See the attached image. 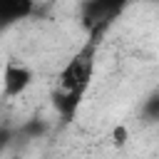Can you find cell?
Wrapping results in <instances>:
<instances>
[{
	"label": "cell",
	"mask_w": 159,
	"mask_h": 159,
	"mask_svg": "<svg viewBox=\"0 0 159 159\" xmlns=\"http://www.w3.org/2000/svg\"><path fill=\"white\" fill-rule=\"evenodd\" d=\"M35 12V0H0V32L27 20Z\"/></svg>",
	"instance_id": "cell-4"
},
{
	"label": "cell",
	"mask_w": 159,
	"mask_h": 159,
	"mask_svg": "<svg viewBox=\"0 0 159 159\" xmlns=\"http://www.w3.org/2000/svg\"><path fill=\"white\" fill-rule=\"evenodd\" d=\"M142 117H144L147 122H157V119H159V94H157V92H152V94L144 99Z\"/></svg>",
	"instance_id": "cell-7"
},
{
	"label": "cell",
	"mask_w": 159,
	"mask_h": 159,
	"mask_svg": "<svg viewBox=\"0 0 159 159\" xmlns=\"http://www.w3.org/2000/svg\"><path fill=\"white\" fill-rule=\"evenodd\" d=\"M47 134V124L42 122V119H27V122H22L17 129H15V137L20 139H40V137H45Z\"/></svg>",
	"instance_id": "cell-6"
},
{
	"label": "cell",
	"mask_w": 159,
	"mask_h": 159,
	"mask_svg": "<svg viewBox=\"0 0 159 159\" xmlns=\"http://www.w3.org/2000/svg\"><path fill=\"white\" fill-rule=\"evenodd\" d=\"M134 0H82L80 15L87 30H107Z\"/></svg>",
	"instance_id": "cell-2"
},
{
	"label": "cell",
	"mask_w": 159,
	"mask_h": 159,
	"mask_svg": "<svg viewBox=\"0 0 159 159\" xmlns=\"http://www.w3.org/2000/svg\"><path fill=\"white\" fill-rule=\"evenodd\" d=\"M112 139H114V144H124V142H127V129H124V127H117V129L112 132Z\"/></svg>",
	"instance_id": "cell-9"
},
{
	"label": "cell",
	"mask_w": 159,
	"mask_h": 159,
	"mask_svg": "<svg viewBox=\"0 0 159 159\" xmlns=\"http://www.w3.org/2000/svg\"><path fill=\"white\" fill-rule=\"evenodd\" d=\"M82 97H84V94H80V92H70V89L55 87V92H52V107L57 109L60 117H65V122H70V119H75Z\"/></svg>",
	"instance_id": "cell-5"
},
{
	"label": "cell",
	"mask_w": 159,
	"mask_h": 159,
	"mask_svg": "<svg viewBox=\"0 0 159 159\" xmlns=\"http://www.w3.org/2000/svg\"><path fill=\"white\" fill-rule=\"evenodd\" d=\"M15 139H17V137H15V129L7 127V124H2V127H0V154L7 152V147H10Z\"/></svg>",
	"instance_id": "cell-8"
},
{
	"label": "cell",
	"mask_w": 159,
	"mask_h": 159,
	"mask_svg": "<svg viewBox=\"0 0 159 159\" xmlns=\"http://www.w3.org/2000/svg\"><path fill=\"white\" fill-rule=\"evenodd\" d=\"M87 42L65 62V67L57 75V87L60 89H70V92H80L84 94V89L89 87L92 72H94V57H97V47L102 40V30H87Z\"/></svg>",
	"instance_id": "cell-1"
},
{
	"label": "cell",
	"mask_w": 159,
	"mask_h": 159,
	"mask_svg": "<svg viewBox=\"0 0 159 159\" xmlns=\"http://www.w3.org/2000/svg\"><path fill=\"white\" fill-rule=\"evenodd\" d=\"M32 80H35V75L22 60L10 57L5 62V67H2V92H5V97H10V99L22 97L30 89Z\"/></svg>",
	"instance_id": "cell-3"
}]
</instances>
